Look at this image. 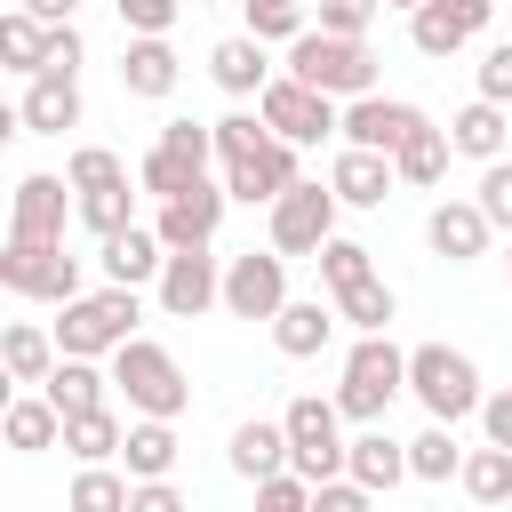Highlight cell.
<instances>
[{
  "label": "cell",
  "instance_id": "1",
  "mask_svg": "<svg viewBox=\"0 0 512 512\" xmlns=\"http://www.w3.org/2000/svg\"><path fill=\"white\" fill-rule=\"evenodd\" d=\"M216 160H224V192L248 200V208H256V200L272 208V200L296 184V144L272 136L264 112H224V120H216Z\"/></svg>",
  "mask_w": 512,
  "mask_h": 512
},
{
  "label": "cell",
  "instance_id": "2",
  "mask_svg": "<svg viewBox=\"0 0 512 512\" xmlns=\"http://www.w3.org/2000/svg\"><path fill=\"white\" fill-rule=\"evenodd\" d=\"M408 392V352L392 344V336H360L352 352H344V384H336V408L352 416V424H384V408Z\"/></svg>",
  "mask_w": 512,
  "mask_h": 512
},
{
  "label": "cell",
  "instance_id": "3",
  "mask_svg": "<svg viewBox=\"0 0 512 512\" xmlns=\"http://www.w3.org/2000/svg\"><path fill=\"white\" fill-rule=\"evenodd\" d=\"M288 72L296 80H312L320 96H376V56H368V40H344V32H304V40H288Z\"/></svg>",
  "mask_w": 512,
  "mask_h": 512
},
{
  "label": "cell",
  "instance_id": "4",
  "mask_svg": "<svg viewBox=\"0 0 512 512\" xmlns=\"http://www.w3.org/2000/svg\"><path fill=\"white\" fill-rule=\"evenodd\" d=\"M112 384L128 392V408L136 416H184V400H192V384H184V368H176V352L168 344H152V336H128L120 352H112Z\"/></svg>",
  "mask_w": 512,
  "mask_h": 512
},
{
  "label": "cell",
  "instance_id": "5",
  "mask_svg": "<svg viewBox=\"0 0 512 512\" xmlns=\"http://www.w3.org/2000/svg\"><path fill=\"white\" fill-rule=\"evenodd\" d=\"M408 392L424 400V416L432 424H464V416H480V368L456 352V344H416L408 352Z\"/></svg>",
  "mask_w": 512,
  "mask_h": 512
},
{
  "label": "cell",
  "instance_id": "6",
  "mask_svg": "<svg viewBox=\"0 0 512 512\" xmlns=\"http://www.w3.org/2000/svg\"><path fill=\"white\" fill-rule=\"evenodd\" d=\"M280 424H288V472H304L312 488L344 472L352 440H336V424H344V408H336V400H320V392H296V400L280 408Z\"/></svg>",
  "mask_w": 512,
  "mask_h": 512
},
{
  "label": "cell",
  "instance_id": "7",
  "mask_svg": "<svg viewBox=\"0 0 512 512\" xmlns=\"http://www.w3.org/2000/svg\"><path fill=\"white\" fill-rule=\"evenodd\" d=\"M136 336V288H96V296H72L64 304V320H56V344L72 352V360H96V352H120Z\"/></svg>",
  "mask_w": 512,
  "mask_h": 512
},
{
  "label": "cell",
  "instance_id": "8",
  "mask_svg": "<svg viewBox=\"0 0 512 512\" xmlns=\"http://www.w3.org/2000/svg\"><path fill=\"white\" fill-rule=\"evenodd\" d=\"M336 208H344L336 184H304V176H296V184L272 200V248H280V256H320V248L336 240Z\"/></svg>",
  "mask_w": 512,
  "mask_h": 512
},
{
  "label": "cell",
  "instance_id": "9",
  "mask_svg": "<svg viewBox=\"0 0 512 512\" xmlns=\"http://www.w3.org/2000/svg\"><path fill=\"white\" fill-rule=\"evenodd\" d=\"M0 280H8L16 296H40V304L88 296V288H80V256H64V240H8V248H0Z\"/></svg>",
  "mask_w": 512,
  "mask_h": 512
},
{
  "label": "cell",
  "instance_id": "10",
  "mask_svg": "<svg viewBox=\"0 0 512 512\" xmlns=\"http://www.w3.org/2000/svg\"><path fill=\"white\" fill-rule=\"evenodd\" d=\"M256 112H264V128H272V136H288V144H320V136H336V128H344L336 96H320V88H312V80H296V72H280V80L256 96Z\"/></svg>",
  "mask_w": 512,
  "mask_h": 512
},
{
  "label": "cell",
  "instance_id": "11",
  "mask_svg": "<svg viewBox=\"0 0 512 512\" xmlns=\"http://www.w3.org/2000/svg\"><path fill=\"white\" fill-rule=\"evenodd\" d=\"M288 304V256L280 248H248L224 264V312L232 320H280Z\"/></svg>",
  "mask_w": 512,
  "mask_h": 512
},
{
  "label": "cell",
  "instance_id": "12",
  "mask_svg": "<svg viewBox=\"0 0 512 512\" xmlns=\"http://www.w3.org/2000/svg\"><path fill=\"white\" fill-rule=\"evenodd\" d=\"M208 304H224V264L208 248H168V272H160V312L168 320H200Z\"/></svg>",
  "mask_w": 512,
  "mask_h": 512
},
{
  "label": "cell",
  "instance_id": "13",
  "mask_svg": "<svg viewBox=\"0 0 512 512\" xmlns=\"http://www.w3.org/2000/svg\"><path fill=\"white\" fill-rule=\"evenodd\" d=\"M416 128H424V112H416V104H400V96H352L336 136H344V144H360V152H400Z\"/></svg>",
  "mask_w": 512,
  "mask_h": 512
},
{
  "label": "cell",
  "instance_id": "14",
  "mask_svg": "<svg viewBox=\"0 0 512 512\" xmlns=\"http://www.w3.org/2000/svg\"><path fill=\"white\" fill-rule=\"evenodd\" d=\"M488 16H496V0H424L408 16V40H416V56H456Z\"/></svg>",
  "mask_w": 512,
  "mask_h": 512
},
{
  "label": "cell",
  "instance_id": "15",
  "mask_svg": "<svg viewBox=\"0 0 512 512\" xmlns=\"http://www.w3.org/2000/svg\"><path fill=\"white\" fill-rule=\"evenodd\" d=\"M16 128H32V136L80 128V72H32V88L16 104Z\"/></svg>",
  "mask_w": 512,
  "mask_h": 512
},
{
  "label": "cell",
  "instance_id": "16",
  "mask_svg": "<svg viewBox=\"0 0 512 512\" xmlns=\"http://www.w3.org/2000/svg\"><path fill=\"white\" fill-rule=\"evenodd\" d=\"M224 200H232L224 184H192L184 200H160V224H152V232H160L168 248H208L216 224H224Z\"/></svg>",
  "mask_w": 512,
  "mask_h": 512
},
{
  "label": "cell",
  "instance_id": "17",
  "mask_svg": "<svg viewBox=\"0 0 512 512\" xmlns=\"http://www.w3.org/2000/svg\"><path fill=\"white\" fill-rule=\"evenodd\" d=\"M488 208L480 200H440L432 216H424V240H432V256H448V264H472V256H488Z\"/></svg>",
  "mask_w": 512,
  "mask_h": 512
},
{
  "label": "cell",
  "instance_id": "18",
  "mask_svg": "<svg viewBox=\"0 0 512 512\" xmlns=\"http://www.w3.org/2000/svg\"><path fill=\"white\" fill-rule=\"evenodd\" d=\"M328 184H336L344 208H384L392 184H400V168H392V152H360V144H344L336 168H328Z\"/></svg>",
  "mask_w": 512,
  "mask_h": 512
},
{
  "label": "cell",
  "instance_id": "19",
  "mask_svg": "<svg viewBox=\"0 0 512 512\" xmlns=\"http://www.w3.org/2000/svg\"><path fill=\"white\" fill-rule=\"evenodd\" d=\"M64 192L72 176H24L8 208V240H64Z\"/></svg>",
  "mask_w": 512,
  "mask_h": 512
},
{
  "label": "cell",
  "instance_id": "20",
  "mask_svg": "<svg viewBox=\"0 0 512 512\" xmlns=\"http://www.w3.org/2000/svg\"><path fill=\"white\" fill-rule=\"evenodd\" d=\"M208 80H216L224 96H264V88H272V56H264V40H256V32L216 40V48H208Z\"/></svg>",
  "mask_w": 512,
  "mask_h": 512
},
{
  "label": "cell",
  "instance_id": "21",
  "mask_svg": "<svg viewBox=\"0 0 512 512\" xmlns=\"http://www.w3.org/2000/svg\"><path fill=\"white\" fill-rule=\"evenodd\" d=\"M336 304H320V296H288L280 304V320H272V344L288 352V360H312V352H328V336H336Z\"/></svg>",
  "mask_w": 512,
  "mask_h": 512
},
{
  "label": "cell",
  "instance_id": "22",
  "mask_svg": "<svg viewBox=\"0 0 512 512\" xmlns=\"http://www.w3.org/2000/svg\"><path fill=\"white\" fill-rule=\"evenodd\" d=\"M344 472H352L360 488H376V496H392L400 480H416V472H408V440H392L384 424H368V432L352 440V456H344Z\"/></svg>",
  "mask_w": 512,
  "mask_h": 512
},
{
  "label": "cell",
  "instance_id": "23",
  "mask_svg": "<svg viewBox=\"0 0 512 512\" xmlns=\"http://www.w3.org/2000/svg\"><path fill=\"white\" fill-rule=\"evenodd\" d=\"M160 272H168V240H160V232L128 224V232H112V240H104V280L144 288V280H160Z\"/></svg>",
  "mask_w": 512,
  "mask_h": 512
},
{
  "label": "cell",
  "instance_id": "24",
  "mask_svg": "<svg viewBox=\"0 0 512 512\" xmlns=\"http://www.w3.org/2000/svg\"><path fill=\"white\" fill-rule=\"evenodd\" d=\"M504 136H512V120H504V104H488V96H472L456 120H448V144L464 152V160H504Z\"/></svg>",
  "mask_w": 512,
  "mask_h": 512
},
{
  "label": "cell",
  "instance_id": "25",
  "mask_svg": "<svg viewBox=\"0 0 512 512\" xmlns=\"http://www.w3.org/2000/svg\"><path fill=\"white\" fill-rule=\"evenodd\" d=\"M56 360H64V344H56L48 328H32V320H16V328L0 336V368H8L16 384H48Z\"/></svg>",
  "mask_w": 512,
  "mask_h": 512
},
{
  "label": "cell",
  "instance_id": "26",
  "mask_svg": "<svg viewBox=\"0 0 512 512\" xmlns=\"http://www.w3.org/2000/svg\"><path fill=\"white\" fill-rule=\"evenodd\" d=\"M232 472H240V480H272V472H288V424L248 416V424L232 432Z\"/></svg>",
  "mask_w": 512,
  "mask_h": 512
},
{
  "label": "cell",
  "instance_id": "27",
  "mask_svg": "<svg viewBox=\"0 0 512 512\" xmlns=\"http://www.w3.org/2000/svg\"><path fill=\"white\" fill-rule=\"evenodd\" d=\"M176 72H184V64H176L168 40H128V48H120V88H128V96H168Z\"/></svg>",
  "mask_w": 512,
  "mask_h": 512
},
{
  "label": "cell",
  "instance_id": "28",
  "mask_svg": "<svg viewBox=\"0 0 512 512\" xmlns=\"http://www.w3.org/2000/svg\"><path fill=\"white\" fill-rule=\"evenodd\" d=\"M0 424H8V448H16V456H40V448H56V440H64V408H56L48 392L8 400V416H0Z\"/></svg>",
  "mask_w": 512,
  "mask_h": 512
},
{
  "label": "cell",
  "instance_id": "29",
  "mask_svg": "<svg viewBox=\"0 0 512 512\" xmlns=\"http://www.w3.org/2000/svg\"><path fill=\"white\" fill-rule=\"evenodd\" d=\"M120 464H128V480H168V472H176V424H168V416H144V424H128V448H120Z\"/></svg>",
  "mask_w": 512,
  "mask_h": 512
},
{
  "label": "cell",
  "instance_id": "30",
  "mask_svg": "<svg viewBox=\"0 0 512 512\" xmlns=\"http://www.w3.org/2000/svg\"><path fill=\"white\" fill-rule=\"evenodd\" d=\"M64 448H72L80 464H112V456L128 448V424H120L112 408H88V416H64Z\"/></svg>",
  "mask_w": 512,
  "mask_h": 512
},
{
  "label": "cell",
  "instance_id": "31",
  "mask_svg": "<svg viewBox=\"0 0 512 512\" xmlns=\"http://www.w3.org/2000/svg\"><path fill=\"white\" fill-rule=\"evenodd\" d=\"M48 40H56V24H40V16H24V8H8L0 16V56H8V72H40L48 64Z\"/></svg>",
  "mask_w": 512,
  "mask_h": 512
},
{
  "label": "cell",
  "instance_id": "32",
  "mask_svg": "<svg viewBox=\"0 0 512 512\" xmlns=\"http://www.w3.org/2000/svg\"><path fill=\"white\" fill-rule=\"evenodd\" d=\"M448 152H456V144H448V128H432V120H424V128L392 152V168H400V184H416V192H424V184H440V176H448Z\"/></svg>",
  "mask_w": 512,
  "mask_h": 512
},
{
  "label": "cell",
  "instance_id": "33",
  "mask_svg": "<svg viewBox=\"0 0 512 512\" xmlns=\"http://www.w3.org/2000/svg\"><path fill=\"white\" fill-rule=\"evenodd\" d=\"M104 384H112V376H96V360H72V352H64L56 376H48L40 392H48L64 416H88V408H104Z\"/></svg>",
  "mask_w": 512,
  "mask_h": 512
},
{
  "label": "cell",
  "instance_id": "34",
  "mask_svg": "<svg viewBox=\"0 0 512 512\" xmlns=\"http://www.w3.org/2000/svg\"><path fill=\"white\" fill-rule=\"evenodd\" d=\"M456 480H464V496H472V504H512V448H496V440H488V448H472Z\"/></svg>",
  "mask_w": 512,
  "mask_h": 512
},
{
  "label": "cell",
  "instance_id": "35",
  "mask_svg": "<svg viewBox=\"0 0 512 512\" xmlns=\"http://www.w3.org/2000/svg\"><path fill=\"white\" fill-rule=\"evenodd\" d=\"M128 496H136V480H128V472H112V464H80V480H72L64 512H128Z\"/></svg>",
  "mask_w": 512,
  "mask_h": 512
},
{
  "label": "cell",
  "instance_id": "36",
  "mask_svg": "<svg viewBox=\"0 0 512 512\" xmlns=\"http://www.w3.org/2000/svg\"><path fill=\"white\" fill-rule=\"evenodd\" d=\"M408 472H416V480H456V472H464L456 424H424V432L408 440Z\"/></svg>",
  "mask_w": 512,
  "mask_h": 512
},
{
  "label": "cell",
  "instance_id": "37",
  "mask_svg": "<svg viewBox=\"0 0 512 512\" xmlns=\"http://www.w3.org/2000/svg\"><path fill=\"white\" fill-rule=\"evenodd\" d=\"M136 176H144V192H152V200H184L192 184H208V168H192V160H184V152H168V144H152Z\"/></svg>",
  "mask_w": 512,
  "mask_h": 512
},
{
  "label": "cell",
  "instance_id": "38",
  "mask_svg": "<svg viewBox=\"0 0 512 512\" xmlns=\"http://www.w3.org/2000/svg\"><path fill=\"white\" fill-rule=\"evenodd\" d=\"M336 312H344V320H352V328H360V336H384V328H392V312H400V304H392V288H384V280H376V272H368V280H352V288H344V296H336Z\"/></svg>",
  "mask_w": 512,
  "mask_h": 512
},
{
  "label": "cell",
  "instance_id": "39",
  "mask_svg": "<svg viewBox=\"0 0 512 512\" xmlns=\"http://www.w3.org/2000/svg\"><path fill=\"white\" fill-rule=\"evenodd\" d=\"M72 208H80V224H88L96 240H112V232L136 224V192H128V184H112V192H72Z\"/></svg>",
  "mask_w": 512,
  "mask_h": 512
},
{
  "label": "cell",
  "instance_id": "40",
  "mask_svg": "<svg viewBox=\"0 0 512 512\" xmlns=\"http://www.w3.org/2000/svg\"><path fill=\"white\" fill-rule=\"evenodd\" d=\"M64 176H72V192H112V184H128V168H120V152H104V144H80Z\"/></svg>",
  "mask_w": 512,
  "mask_h": 512
},
{
  "label": "cell",
  "instance_id": "41",
  "mask_svg": "<svg viewBox=\"0 0 512 512\" xmlns=\"http://www.w3.org/2000/svg\"><path fill=\"white\" fill-rule=\"evenodd\" d=\"M240 8H248V32H256V40H304V32H312L296 0H240Z\"/></svg>",
  "mask_w": 512,
  "mask_h": 512
},
{
  "label": "cell",
  "instance_id": "42",
  "mask_svg": "<svg viewBox=\"0 0 512 512\" xmlns=\"http://www.w3.org/2000/svg\"><path fill=\"white\" fill-rule=\"evenodd\" d=\"M368 272H376V264H368L360 240H328V248H320V280H328V296H344V288L368 280Z\"/></svg>",
  "mask_w": 512,
  "mask_h": 512
},
{
  "label": "cell",
  "instance_id": "43",
  "mask_svg": "<svg viewBox=\"0 0 512 512\" xmlns=\"http://www.w3.org/2000/svg\"><path fill=\"white\" fill-rule=\"evenodd\" d=\"M256 512H312V480H304V472H272V480H256Z\"/></svg>",
  "mask_w": 512,
  "mask_h": 512
},
{
  "label": "cell",
  "instance_id": "44",
  "mask_svg": "<svg viewBox=\"0 0 512 512\" xmlns=\"http://www.w3.org/2000/svg\"><path fill=\"white\" fill-rule=\"evenodd\" d=\"M112 8H120V24H128L136 40H168V24H176L184 0H112Z\"/></svg>",
  "mask_w": 512,
  "mask_h": 512
},
{
  "label": "cell",
  "instance_id": "45",
  "mask_svg": "<svg viewBox=\"0 0 512 512\" xmlns=\"http://www.w3.org/2000/svg\"><path fill=\"white\" fill-rule=\"evenodd\" d=\"M384 0H320V32H344V40H368Z\"/></svg>",
  "mask_w": 512,
  "mask_h": 512
},
{
  "label": "cell",
  "instance_id": "46",
  "mask_svg": "<svg viewBox=\"0 0 512 512\" xmlns=\"http://www.w3.org/2000/svg\"><path fill=\"white\" fill-rule=\"evenodd\" d=\"M312 512H376V488H360L352 472H336V480L312 488Z\"/></svg>",
  "mask_w": 512,
  "mask_h": 512
},
{
  "label": "cell",
  "instance_id": "47",
  "mask_svg": "<svg viewBox=\"0 0 512 512\" xmlns=\"http://www.w3.org/2000/svg\"><path fill=\"white\" fill-rule=\"evenodd\" d=\"M480 208H488V224L512 232V160H488V176H480Z\"/></svg>",
  "mask_w": 512,
  "mask_h": 512
},
{
  "label": "cell",
  "instance_id": "48",
  "mask_svg": "<svg viewBox=\"0 0 512 512\" xmlns=\"http://www.w3.org/2000/svg\"><path fill=\"white\" fill-rule=\"evenodd\" d=\"M480 96H488V104H512V40H496V48L480 56Z\"/></svg>",
  "mask_w": 512,
  "mask_h": 512
},
{
  "label": "cell",
  "instance_id": "49",
  "mask_svg": "<svg viewBox=\"0 0 512 512\" xmlns=\"http://www.w3.org/2000/svg\"><path fill=\"white\" fill-rule=\"evenodd\" d=\"M480 424H488V440H496V448H512V384L480 400Z\"/></svg>",
  "mask_w": 512,
  "mask_h": 512
},
{
  "label": "cell",
  "instance_id": "50",
  "mask_svg": "<svg viewBox=\"0 0 512 512\" xmlns=\"http://www.w3.org/2000/svg\"><path fill=\"white\" fill-rule=\"evenodd\" d=\"M128 512H184V496H176L168 480H136V496H128Z\"/></svg>",
  "mask_w": 512,
  "mask_h": 512
},
{
  "label": "cell",
  "instance_id": "51",
  "mask_svg": "<svg viewBox=\"0 0 512 512\" xmlns=\"http://www.w3.org/2000/svg\"><path fill=\"white\" fill-rule=\"evenodd\" d=\"M40 72H80V32L72 24H56V40H48V64Z\"/></svg>",
  "mask_w": 512,
  "mask_h": 512
},
{
  "label": "cell",
  "instance_id": "52",
  "mask_svg": "<svg viewBox=\"0 0 512 512\" xmlns=\"http://www.w3.org/2000/svg\"><path fill=\"white\" fill-rule=\"evenodd\" d=\"M16 8H24V16H40V24H72V8H80V0H16Z\"/></svg>",
  "mask_w": 512,
  "mask_h": 512
},
{
  "label": "cell",
  "instance_id": "53",
  "mask_svg": "<svg viewBox=\"0 0 512 512\" xmlns=\"http://www.w3.org/2000/svg\"><path fill=\"white\" fill-rule=\"evenodd\" d=\"M384 8H408V16H416V8H424V0H384Z\"/></svg>",
  "mask_w": 512,
  "mask_h": 512
},
{
  "label": "cell",
  "instance_id": "54",
  "mask_svg": "<svg viewBox=\"0 0 512 512\" xmlns=\"http://www.w3.org/2000/svg\"><path fill=\"white\" fill-rule=\"evenodd\" d=\"M192 8H208V0H192Z\"/></svg>",
  "mask_w": 512,
  "mask_h": 512
},
{
  "label": "cell",
  "instance_id": "55",
  "mask_svg": "<svg viewBox=\"0 0 512 512\" xmlns=\"http://www.w3.org/2000/svg\"><path fill=\"white\" fill-rule=\"evenodd\" d=\"M504 272H512V256H504Z\"/></svg>",
  "mask_w": 512,
  "mask_h": 512
}]
</instances>
